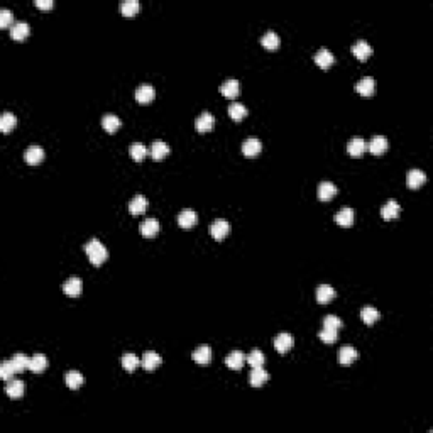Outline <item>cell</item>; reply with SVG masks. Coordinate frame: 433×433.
<instances>
[{
	"label": "cell",
	"instance_id": "f546056e",
	"mask_svg": "<svg viewBox=\"0 0 433 433\" xmlns=\"http://www.w3.org/2000/svg\"><path fill=\"white\" fill-rule=\"evenodd\" d=\"M366 149H368V144H366V141H364V139H361V137L350 139V141H348V144H347V151H348L350 156H361Z\"/></svg>",
	"mask_w": 433,
	"mask_h": 433
},
{
	"label": "cell",
	"instance_id": "83f0119b",
	"mask_svg": "<svg viewBox=\"0 0 433 433\" xmlns=\"http://www.w3.org/2000/svg\"><path fill=\"white\" fill-rule=\"evenodd\" d=\"M335 222L342 227H350L354 223V210L348 207H344L342 210L337 212L335 215Z\"/></svg>",
	"mask_w": 433,
	"mask_h": 433
},
{
	"label": "cell",
	"instance_id": "603a6c76",
	"mask_svg": "<svg viewBox=\"0 0 433 433\" xmlns=\"http://www.w3.org/2000/svg\"><path fill=\"white\" fill-rule=\"evenodd\" d=\"M406 181H408V186L411 190H416L427 181V174L423 173L421 170H411L406 176Z\"/></svg>",
	"mask_w": 433,
	"mask_h": 433
},
{
	"label": "cell",
	"instance_id": "8fae6325",
	"mask_svg": "<svg viewBox=\"0 0 433 433\" xmlns=\"http://www.w3.org/2000/svg\"><path fill=\"white\" fill-rule=\"evenodd\" d=\"M260 149H262V142H260L259 139H256V137L245 139L244 144H242V152H244L245 156H249V157L258 156V154L260 152Z\"/></svg>",
	"mask_w": 433,
	"mask_h": 433
},
{
	"label": "cell",
	"instance_id": "d6a6232c",
	"mask_svg": "<svg viewBox=\"0 0 433 433\" xmlns=\"http://www.w3.org/2000/svg\"><path fill=\"white\" fill-rule=\"evenodd\" d=\"M149 151H151V156L154 159H163V157H166L168 152H170V146L164 141H154Z\"/></svg>",
	"mask_w": 433,
	"mask_h": 433
},
{
	"label": "cell",
	"instance_id": "f35d334b",
	"mask_svg": "<svg viewBox=\"0 0 433 433\" xmlns=\"http://www.w3.org/2000/svg\"><path fill=\"white\" fill-rule=\"evenodd\" d=\"M129 152L134 161H142L146 156H148V148H146L142 142H132L130 148H129Z\"/></svg>",
	"mask_w": 433,
	"mask_h": 433
},
{
	"label": "cell",
	"instance_id": "ee69618b",
	"mask_svg": "<svg viewBox=\"0 0 433 433\" xmlns=\"http://www.w3.org/2000/svg\"><path fill=\"white\" fill-rule=\"evenodd\" d=\"M337 335H339V330L328 328V326H324V330L318 333V337H320L325 344H333L337 340Z\"/></svg>",
	"mask_w": 433,
	"mask_h": 433
},
{
	"label": "cell",
	"instance_id": "1f68e13d",
	"mask_svg": "<svg viewBox=\"0 0 433 433\" xmlns=\"http://www.w3.org/2000/svg\"><path fill=\"white\" fill-rule=\"evenodd\" d=\"M244 362H245V355L242 354L240 350L230 352V354L227 355V359H225V364L229 366L230 369H234V370L240 369L242 366H244Z\"/></svg>",
	"mask_w": 433,
	"mask_h": 433
},
{
	"label": "cell",
	"instance_id": "d6986e66",
	"mask_svg": "<svg viewBox=\"0 0 433 433\" xmlns=\"http://www.w3.org/2000/svg\"><path fill=\"white\" fill-rule=\"evenodd\" d=\"M238 91H240V85H238V82L234 78L227 80V82H223L222 85H220V93L227 98H236Z\"/></svg>",
	"mask_w": 433,
	"mask_h": 433
},
{
	"label": "cell",
	"instance_id": "7402d4cb",
	"mask_svg": "<svg viewBox=\"0 0 433 433\" xmlns=\"http://www.w3.org/2000/svg\"><path fill=\"white\" fill-rule=\"evenodd\" d=\"M315 63L320 66V68H328V66L335 63V58H333V54L330 53L328 49L322 47V49H318L317 54H315Z\"/></svg>",
	"mask_w": 433,
	"mask_h": 433
},
{
	"label": "cell",
	"instance_id": "7c38bea8",
	"mask_svg": "<svg viewBox=\"0 0 433 433\" xmlns=\"http://www.w3.org/2000/svg\"><path fill=\"white\" fill-rule=\"evenodd\" d=\"M317 193L322 201H328L337 195V186L333 185L332 181H322L320 185H318Z\"/></svg>",
	"mask_w": 433,
	"mask_h": 433
},
{
	"label": "cell",
	"instance_id": "e0dca14e",
	"mask_svg": "<svg viewBox=\"0 0 433 433\" xmlns=\"http://www.w3.org/2000/svg\"><path fill=\"white\" fill-rule=\"evenodd\" d=\"M159 364H161V357L157 352H154V350L144 352V355H142V359H141V366L146 370H154Z\"/></svg>",
	"mask_w": 433,
	"mask_h": 433
},
{
	"label": "cell",
	"instance_id": "d590c367",
	"mask_svg": "<svg viewBox=\"0 0 433 433\" xmlns=\"http://www.w3.org/2000/svg\"><path fill=\"white\" fill-rule=\"evenodd\" d=\"M361 318L366 325H372L379 320V311H377L374 306H364L361 310Z\"/></svg>",
	"mask_w": 433,
	"mask_h": 433
},
{
	"label": "cell",
	"instance_id": "3957f363",
	"mask_svg": "<svg viewBox=\"0 0 433 433\" xmlns=\"http://www.w3.org/2000/svg\"><path fill=\"white\" fill-rule=\"evenodd\" d=\"M352 54H354L357 60L366 61L370 54H372V46H370L368 41H364V39H359V41H355L354 46H352Z\"/></svg>",
	"mask_w": 433,
	"mask_h": 433
},
{
	"label": "cell",
	"instance_id": "74e56055",
	"mask_svg": "<svg viewBox=\"0 0 433 433\" xmlns=\"http://www.w3.org/2000/svg\"><path fill=\"white\" fill-rule=\"evenodd\" d=\"M260 44H262L266 49H276L280 46V36L274 31H267L266 34L260 38Z\"/></svg>",
	"mask_w": 433,
	"mask_h": 433
},
{
	"label": "cell",
	"instance_id": "7a4b0ae2",
	"mask_svg": "<svg viewBox=\"0 0 433 433\" xmlns=\"http://www.w3.org/2000/svg\"><path fill=\"white\" fill-rule=\"evenodd\" d=\"M229 232H230V223L223 218H216L210 225V234L215 240H222V238H225L227 236H229Z\"/></svg>",
	"mask_w": 433,
	"mask_h": 433
},
{
	"label": "cell",
	"instance_id": "ac0fdd59",
	"mask_svg": "<svg viewBox=\"0 0 433 433\" xmlns=\"http://www.w3.org/2000/svg\"><path fill=\"white\" fill-rule=\"evenodd\" d=\"M267 379H269V374L262 369V366H260V368H252L251 374H249V383H251V386H254V388L262 386Z\"/></svg>",
	"mask_w": 433,
	"mask_h": 433
},
{
	"label": "cell",
	"instance_id": "7dc6e473",
	"mask_svg": "<svg viewBox=\"0 0 433 433\" xmlns=\"http://www.w3.org/2000/svg\"><path fill=\"white\" fill-rule=\"evenodd\" d=\"M36 5L39 7V9H51V7L54 5L53 0H36Z\"/></svg>",
	"mask_w": 433,
	"mask_h": 433
},
{
	"label": "cell",
	"instance_id": "8992f818",
	"mask_svg": "<svg viewBox=\"0 0 433 433\" xmlns=\"http://www.w3.org/2000/svg\"><path fill=\"white\" fill-rule=\"evenodd\" d=\"M134 97H135V100H137L139 104H149V102H152L154 97H156V90H154L152 85L144 83V85H141L137 90H135Z\"/></svg>",
	"mask_w": 433,
	"mask_h": 433
},
{
	"label": "cell",
	"instance_id": "6da1fadb",
	"mask_svg": "<svg viewBox=\"0 0 433 433\" xmlns=\"http://www.w3.org/2000/svg\"><path fill=\"white\" fill-rule=\"evenodd\" d=\"M85 252H87L88 259H90V262L95 264V266H100V264H104L108 258L107 247H105V245L102 244L98 238H91V240L87 242V244H85Z\"/></svg>",
	"mask_w": 433,
	"mask_h": 433
},
{
	"label": "cell",
	"instance_id": "ab89813d",
	"mask_svg": "<svg viewBox=\"0 0 433 433\" xmlns=\"http://www.w3.org/2000/svg\"><path fill=\"white\" fill-rule=\"evenodd\" d=\"M229 115L232 117L234 120H242L245 115H247V108H245L244 104L232 102V104L229 105Z\"/></svg>",
	"mask_w": 433,
	"mask_h": 433
},
{
	"label": "cell",
	"instance_id": "7bdbcfd3",
	"mask_svg": "<svg viewBox=\"0 0 433 433\" xmlns=\"http://www.w3.org/2000/svg\"><path fill=\"white\" fill-rule=\"evenodd\" d=\"M29 359H31V357H27V355H25V354H21V352H19V354L14 355V357L10 359V361L14 362V366H16V370H17V372H22V370H24V369H27V368H29Z\"/></svg>",
	"mask_w": 433,
	"mask_h": 433
},
{
	"label": "cell",
	"instance_id": "4316f807",
	"mask_svg": "<svg viewBox=\"0 0 433 433\" xmlns=\"http://www.w3.org/2000/svg\"><path fill=\"white\" fill-rule=\"evenodd\" d=\"M47 368V357L44 354H34L29 359V370L32 372H43Z\"/></svg>",
	"mask_w": 433,
	"mask_h": 433
},
{
	"label": "cell",
	"instance_id": "5bb4252c",
	"mask_svg": "<svg viewBox=\"0 0 433 433\" xmlns=\"http://www.w3.org/2000/svg\"><path fill=\"white\" fill-rule=\"evenodd\" d=\"M192 357H193V361H195L196 364H201V366L208 364V362L212 361V348H210V346L196 347L195 350H193Z\"/></svg>",
	"mask_w": 433,
	"mask_h": 433
},
{
	"label": "cell",
	"instance_id": "60d3db41",
	"mask_svg": "<svg viewBox=\"0 0 433 433\" xmlns=\"http://www.w3.org/2000/svg\"><path fill=\"white\" fill-rule=\"evenodd\" d=\"M245 361H247L249 364L252 366V368H260V366L264 364V361H266V357H264V354L259 350V348H254V350H251L247 354Z\"/></svg>",
	"mask_w": 433,
	"mask_h": 433
},
{
	"label": "cell",
	"instance_id": "44dd1931",
	"mask_svg": "<svg viewBox=\"0 0 433 433\" xmlns=\"http://www.w3.org/2000/svg\"><path fill=\"white\" fill-rule=\"evenodd\" d=\"M148 208V200L144 195H135L129 203V212L132 215H142Z\"/></svg>",
	"mask_w": 433,
	"mask_h": 433
},
{
	"label": "cell",
	"instance_id": "b9f144b4",
	"mask_svg": "<svg viewBox=\"0 0 433 433\" xmlns=\"http://www.w3.org/2000/svg\"><path fill=\"white\" fill-rule=\"evenodd\" d=\"M16 372L17 370L12 361H3L2 364H0V377H2L3 381H10V377H14Z\"/></svg>",
	"mask_w": 433,
	"mask_h": 433
},
{
	"label": "cell",
	"instance_id": "ba28073f",
	"mask_svg": "<svg viewBox=\"0 0 433 433\" xmlns=\"http://www.w3.org/2000/svg\"><path fill=\"white\" fill-rule=\"evenodd\" d=\"M355 90L361 95H364V97H370L376 91V82H374L372 76H364V78H361L355 83Z\"/></svg>",
	"mask_w": 433,
	"mask_h": 433
},
{
	"label": "cell",
	"instance_id": "ffe728a7",
	"mask_svg": "<svg viewBox=\"0 0 433 433\" xmlns=\"http://www.w3.org/2000/svg\"><path fill=\"white\" fill-rule=\"evenodd\" d=\"M65 381L69 390H78V388H82V384L85 383V377H83V374L78 372V370H68V372L65 374Z\"/></svg>",
	"mask_w": 433,
	"mask_h": 433
},
{
	"label": "cell",
	"instance_id": "4dcf8cb0",
	"mask_svg": "<svg viewBox=\"0 0 433 433\" xmlns=\"http://www.w3.org/2000/svg\"><path fill=\"white\" fill-rule=\"evenodd\" d=\"M120 119L115 115V113H105L104 119H102V126H104V129L108 132V134H113L115 130H119L120 127Z\"/></svg>",
	"mask_w": 433,
	"mask_h": 433
},
{
	"label": "cell",
	"instance_id": "f1b7e54d",
	"mask_svg": "<svg viewBox=\"0 0 433 433\" xmlns=\"http://www.w3.org/2000/svg\"><path fill=\"white\" fill-rule=\"evenodd\" d=\"M119 9H120V14L126 17L135 16V14L139 12V9H141V2H139V0H124V2H120Z\"/></svg>",
	"mask_w": 433,
	"mask_h": 433
},
{
	"label": "cell",
	"instance_id": "9c48e42d",
	"mask_svg": "<svg viewBox=\"0 0 433 433\" xmlns=\"http://www.w3.org/2000/svg\"><path fill=\"white\" fill-rule=\"evenodd\" d=\"M215 126V119L210 112H203L198 115V119L195 120V127L198 132H208L212 130Z\"/></svg>",
	"mask_w": 433,
	"mask_h": 433
},
{
	"label": "cell",
	"instance_id": "8d00e7d4",
	"mask_svg": "<svg viewBox=\"0 0 433 433\" xmlns=\"http://www.w3.org/2000/svg\"><path fill=\"white\" fill-rule=\"evenodd\" d=\"M16 126H17V117L14 115V113H10V112L2 113V117H0V130L10 132Z\"/></svg>",
	"mask_w": 433,
	"mask_h": 433
},
{
	"label": "cell",
	"instance_id": "5b68a950",
	"mask_svg": "<svg viewBox=\"0 0 433 433\" xmlns=\"http://www.w3.org/2000/svg\"><path fill=\"white\" fill-rule=\"evenodd\" d=\"M44 159V149L41 146H29L24 152V161L31 166H36Z\"/></svg>",
	"mask_w": 433,
	"mask_h": 433
},
{
	"label": "cell",
	"instance_id": "f6af8a7d",
	"mask_svg": "<svg viewBox=\"0 0 433 433\" xmlns=\"http://www.w3.org/2000/svg\"><path fill=\"white\" fill-rule=\"evenodd\" d=\"M324 326L339 330L340 326H342V320H340L339 317H335V315H326V317L324 318Z\"/></svg>",
	"mask_w": 433,
	"mask_h": 433
},
{
	"label": "cell",
	"instance_id": "52a82bcc",
	"mask_svg": "<svg viewBox=\"0 0 433 433\" xmlns=\"http://www.w3.org/2000/svg\"><path fill=\"white\" fill-rule=\"evenodd\" d=\"M196 220H198V215L195 210H192V208H185V210H181L178 215V223H179V227H183V229H192V227L196 223Z\"/></svg>",
	"mask_w": 433,
	"mask_h": 433
},
{
	"label": "cell",
	"instance_id": "bcb514c9",
	"mask_svg": "<svg viewBox=\"0 0 433 433\" xmlns=\"http://www.w3.org/2000/svg\"><path fill=\"white\" fill-rule=\"evenodd\" d=\"M12 24V12L9 9H0V27H9Z\"/></svg>",
	"mask_w": 433,
	"mask_h": 433
},
{
	"label": "cell",
	"instance_id": "4fadbf2b",
	"mask_svg": "<svg viewBox=\"0 0 433 433\" xmlns=\"http://www.w3.org/2000/svg\"><path fill=\"white\" fill-rule=\"evenodd\" d=\"M82 289H83V282H82L80 278H76V276L68 278V280L65 281V284H63V291L68 296H78L80 293H82Z\"/></svg>",
	"mask_w": 433,
	"mask_h": 433
},
{
	"label": "cell",
	"instance_id": "277c9868",
	"mask_svg": "<svg viewBox=\"0 0 433 433\" xmlns=\"http://www.w3.org/2000/svg\"><path fill=\"white\" fill-rule=\"evenodd\" d=\"M29 32H31V25H29L27 22L17 21L10 25V38H12L14 41H22V39H25L29 36Z\"/></svg>",
	"mask_w": 433,
	"mask_h": 433
},
{
	"label": "cell",
	"instance_id": "836d02e7",
	"mask_svg": "<svg viewBox=\"0 0 433 433\" xmlns=\"http://www.w3.org/2000/svg\"><path fill=\"white\" fill-rule=\"evenodd\" d=\"M120 364H122V368L126 370H129V372H132V370H135L141 366V359L137 357L135 354H130V352H127V354L122 355V359H120Z\"/></svg>",
	"mask_w": 433,
	"mask_h": 433
},
{
	"label": "cell",
	"instance_id": "cb8c5ba5",
	"mask_svg": "<svg viewBox=\"0 0 433 433\" xmlns=\"http://www.w3.org/2000/svg\"><path fill=\"white\" fill-rule=\"evenodd\" d=\"M357 350H355L352 346H344L342 348L339 350V362L342 366H348L352 364V362L357 359Z\"/></svg>",
	"mask_w": 433,
	"mask_h": 433
},
{
	"label": "cell",
	"instance_id": "d4e9b609",
	"mask_svg": "<svg viewBox=\"0 0 433 433\" xmlns=\"http://www.w3.org/2000/svg\"><path fill=\"white\" fill-rule=\"evenodd\" d=\"M139 230H141V234L144 237H154L159 232V222H157L156 218H146L144 222L141 223Z\"/></svg>",
	"mask_w": 433,
	"mask_h": 433
},
{
	"label": "cell",
	"instance_id": "2e32d148",
	"mask_svg": "<svg viewBox=\"0 0 433 433\" xmlns=\"http://www.w3.org/2000/svg\"><path fill=\"white\" fill-rule=\"evenodd\" d=\"M368 149L372 154H376V156L384 154V152H386V149H388V139L383 137V135H374V137L369 141Z\"/></svg>",
	"mask_w": 433,
	"mask_h": 433
},
{
	"label": "cell",
	"instance_id": "9a60e30c",
	"mask_svg": "<svg viewBox=\"0 0 433 433\" xmlns=\"http://www.w3.org/2000/svg\"><path fill=\"white\" fill-rule=\"evenodd\" d=\"M399 212H401V207H399L398 201L390 200L383 205V208H381V216H383L384 220H392V218H398Z\"/></svg>",
	"mask_w": 433,
	"mask_h": 433
},
{
	"label": "cell",
	"instance_id": "e575fe53",
	"mask_svg": "<svg viewBox=\"0 0 433 433\" xmlns=\"http://www.w3.org/2000/svg\"><path fill=\"white\" fill-rule=\"evenodd\" d=\"M5 392L9 394V398H14V399L21 398V396L24 394V383H22V381H17V379L9 381L5 386Z\"/></svg>",
	"mask_w": 433,
	"mask_h": 433
},
{
	"label": "cell",
	"instance_id": "30bf717a",
	"mask_svg": "<svg viewBox=\"0 0 433 433\" xmlns=\"http://www.w3.org/2000/svg\"><path fill=\"white\" fill-rule=\"evenodd\" d=\"M293 344H295V340H293V335H291V333H286V332L280 333V335L274 339V348H276L278 352H281V354L288 352L289 348L293 347Z\"/></svg>",
	"mask_w": 433,
	"mask_h": 433
},
{
	"label": "cell",
	"instance_id": "484cf974",
	"mask_svg": "<svg viewBox=\"0 0 433 433\" xmlns=\"http://www.w3.org/2000/svg\"><path fill=\"white\" fill-rule=\"evenodd\" d=\"M335 289L328 284H322L317 288V302L318 303H330L333 298H335Z\"/></svg>",
	"mask_w": 433,
	"mask_h": 433
}]
</instances>
